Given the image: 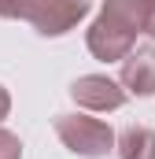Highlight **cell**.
Masks as SVG:
<instances>
[{
    "label": "cell",
    "instance_id": "obj_7",
    "mask_svg": "<svg viewBox=\"0 0 155 159\" xmlns=\"http://www.w3.org/2000/svg\"><path fill=\"white\" fill-rule=\"evenodd\" d=\"M0 159H22V141H19V133H11V129H4V126H0Z\"/></svg>",
    "mask_w": 155,
    "mask_h": 159
},
{
    "label": "cell",
    "instance_id": "obj_11",
    "mask_svg": "<svg viewBox=\"0 0 155 159\" xmlns=\"http://www.w3.org/2000/svg\"><path fill=\"white\" fill-rule=\"evenodd\" d=\"M78 4H89V7H92V0H78Z\"/></svg>",
    "mask_w": 155,
    "mask_h": 159
},
{
    "label": "cell",
    "instance_id": "obj_8",
    "mask_svg": "<svg viewBox=\"0 0 155 159\" xmlns=\"http://www.w3.org/2000/svg\"><path fill=\"white\" fill-rule=\"evenodd\" d=\"M7 111H11V96H7V89L0 85V122L7 119Z\"/></svg>",
    "mask_w": 155,
    "mask_h": 159
},
{
    "label": "cell",
    "instance_id": "obj_10",
    "mask_svg": "<svg viewBox=\"0 0 155 159\" xmlns=\"http://www.w3.org/2000/svg\"><path fill=\"white\" fill-rule=\"evenodd\" d=\"M140 4H148V7H155V0H140Z\"/></svg>",
    "mask_w": 155,
    "mask_h": 159
},
{
    "label": "cell",
    "instance_id": "obj_9",
    "mask_svg": "<svg viewBox=\"0 0 155 159\" xmlns=\"http://www.w3.org/2000/svg\"><path fill=\"white\" fill-rule=\"evenodd\" d=\"M148 37L155 41V7H152V15H148Z\"/></svg>",
    "mask_w": 155,
    "mask_h": 159
},
{
    "label": "cell",
    "instance_id": "obj_4",
    "mask_svg": "<svg viewBox=\"0 0 155 159\" xmlns=\"http://www.w3.org/2000/svg\"><path fill=\"white\" fill-rule=\"evenodd\" d=\"M70 96H74L78 107L85 111H118L126 104V85L107 74H81V78L70 85Z\"/></svg>",
    "mask_w": 155,
    "mask_h": 159
},
{
    "label": "cell",
    "instance_id": "obj_6",
    "mask_svg": "<svg viewBox=\"0 0 155 159\" xmlns=\"http://www.w3.org/2000/svg\"><path fill=\"white\" fill-rule=\"evenodd\" d=\"M118 159H155V129L152 126H140V122H129L122 126L115 141Z\"/></svg>",
    "mask_w": 155,
    "mask_h": 159
},
{
    "label": "cell",
    "instance_id": "obj_3",
    "mask_svg": "<svg viewBox=\"0 0 155 159\" xmlns=\"http://www.w3.org/2000/svg\"><path fill=\"white\" fill-rule=\"evenodd\" d=\"M55 137L81 159H104L115 152L118 133L92 115H55Z\"/></svg>",
    "mask_w": 155,
    "mask_h": 159
},
{
    "label": "cell",
    "instance_id": "obj_1",
    "mask_svg": "<svg viewBox=\"0 0 155 159\" xmlns=\"http://www.w3.org/2000/svg\"><path fill=\"white\" fill-rule=\"evenodd\" d=\"M148 15L152 7L140 0H104L96 22L89 26V52L104 63H122L133 48L137 37L148 34Z\"/></svg>",
    "mask_w": 155,
    "mask_h": 159
},
{
    "label": "cell",
    "instance_id": "obj_5",
    "mask_svg": "<svg viewBox=\"0 0 155 159\" xmlns=\"http://www.w3.org/2000/svg\"><path fill=\"white\" fill-rule=\"evenodd\" d=\"M122 85L133 96H152L155 93V44H137L122 59Z\"/></svg>",
    "mask_w": 155,
    "mask_h": 159
},
{
    "label": "cell",
    "instance_id": "obj_2",
    "mask_svg": "<svg viewBox=\"0 0 155 159\" xmlns=\"http://www.w3.org/2000/svg\"><path fill=\"white\" fill-rule=\"evenodd\" d=\"M0 15L33 22L41 37H63L89 15V4H78V0H0Z\"/></svg>",
    "mask_w": 155,
    "mask_h": 159
}]
</instances>
